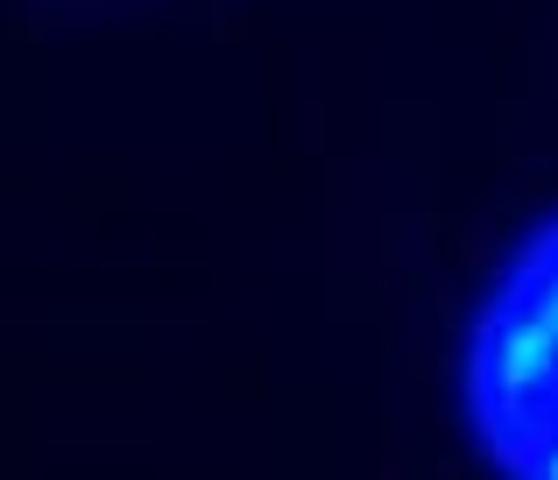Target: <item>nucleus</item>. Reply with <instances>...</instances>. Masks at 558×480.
I'll use <instances>...</instances> for the list:
<instances>
[{
  "mask_svg": "<svg viewBox=\"0 0 558 480\" xmlns=\"http://www.w3.org/2000/svg\"><path fill=\"white\" fill-rule=\"evenodd\" d=\"M460 417L495 480H558V212L481 290L460 346Z\"/></svg>",
  "mask_w": 558,
  "mask_h": 480,
  "instance_id": "obj_1",
  "label": "nucleus"
}]
</instances>
